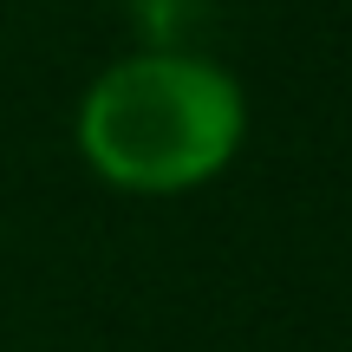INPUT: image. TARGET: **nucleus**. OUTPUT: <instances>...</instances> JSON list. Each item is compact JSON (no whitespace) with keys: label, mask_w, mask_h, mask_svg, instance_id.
I'll return each mask as SVG.
<instances>
[{"label":"nucleus","mask_w":352,"mask_h":352,"mask_svg":"<svg viewBox=\"0 0 352 352\" xmlns=\"http://www.w3.org/2000/svg\"><path fill=\"white\" fill-rule=\"evenodd\" d=\"M248 138L241 85L202 52H131L91 78L78 151L111 189L176 196L209 183Z\"/></svg>","instance_id":"f257e3e1"},{"label":"nucleus","mask_w":352,"mask_h":352,"mask_svg":"<svg viewBox=\"0 0 352 352\" xmlns=\"http://www.w3.org/2000/svg\"><path fill=\"white\" fill-rule=\"evenodd\" d=\"M124 20L144 52H196L202 26L215 20V0H124Z\"/></svg>","instance_id":"f03ea898"}]
</instances>
